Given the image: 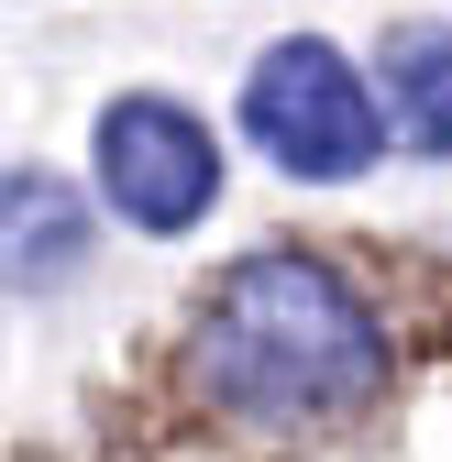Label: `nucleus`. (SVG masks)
<instances>
[{"mask_svg": "<svg viewBox=\"0 0 452 462\" xmlns=\"http://www.w3.org/2000/svg\"><path fill=\"white\" fill-rule=\"evenodd\" d=\"M243 133H254V154L276 165V177L343 188V177H364V165L386 154V110H375V88L353 78L343 44L287 33V44H265L254 78H243Z\"/></svg>", "mask_w": 452, "mask_h": 462, "instance_id": "nucleus-2", "label": "nucleus"}, {"mask_svg": "<svg viewBox=\"0 0 452 462\" xmlns=\"http://www.w3.org/2000/svg\"><path fill=\"white\" fill-rule=\"evenodd\" d=\"M188 385L243 430H320L386 385V330L320 254H243L188 319Z\"/></svg>", "mask_w": 452, "mask_h": 462, "instance_id": "nucleus-1", "label": "nucleus"}, {"mask_svg": "<svg viewBox=\"0 0 452 462\" xmlns=\"http://www.w3.org/2000/svg\"><path fill=\"white\" fill-rule=\"evenodd\" d=\"M99 243V209L44 177V165H23V177H0V286H23V298H44V286H67Z\"/></svg>", "mask_w": 452, "mask_h": 462, "instance_id": "nucleus-4", "label": "nucleus"}, {"mask_svg": "<svg viewBox=\"0 0 452 462\" xmlns=\"http://www.w3.org/2000/svg\"><path fill=\"white\" fill-rule=\"evenodd\" d=\"M89 165H99V199L122 209L133 231H199L210 199H221V143L188 99H165V88H122L99 110V133H89Z\"/></svg>", "mask_w": 452, "mask_h": 462, "instance_id": "nucleus-3", "label": "nucleus"}, {"mask_svg": "<svg viewBox=\"0 0 452 462\" xmlns=\"http://www.w3.org/2000/svg\"><path fill=\"white\" fill-rule=\"evenodd\" d=\"M375 110H386V143L452 154V23L386 33V55H375Z\"/></svg>", "mask_w": 452, "mask_h": 462, "instance_id": "nucleus-5", "label": "nucleus"}]
</instances>
